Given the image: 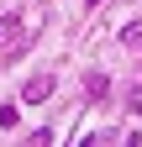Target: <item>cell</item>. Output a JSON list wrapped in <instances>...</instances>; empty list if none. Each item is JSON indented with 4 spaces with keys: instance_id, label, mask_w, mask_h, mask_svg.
<instances>
[{
    "instance_id": "6da1fadb",
    "label": "cell",
    "mask_w": 142,
    "mask_h": 147,
    "mask_svg": "<svg viewBox=\"0 0 142 147\" xmlns=\"http://www.w3.org/2000/svg\"><path fill=\"white\" fill-rule=\"evenodd\" d=\"M21 100H26V105L53 100V74H32V79H26V89H21Z\"/></svg>"
},
{
    "instance_id": "7a4b0ae2",
    "label": "cell",
    "mask_w": 142,
    "mask_h": 147,
    "mask_svg": "<svg viewBox=\"0 0 142 147\" xmlns=\"http://www.w3.org/2000/svg\"><path fill=\"white\" fill-rule=\"evenodd\" d=\"M84 100H111V79L95 68V74H84Z\"/></svg>"
},
{
    "instance_id": "3957f363",
    "label": "cell",
    "mask_w": 142,
    "mask_h": 147,
    "mask_svg": "<svg viewBox=\"0 0 142 147\" xmlns=\"http://www.w3.org/2000/svg\"><path fill=\"white\" fill-rule=\"evenodd\" d=\"M16 37H21V16L11 11V16H0V53H5V47L16 42Z\"/></svg>"
},
{
    "instance_id": "277c9868",
    "label": "cell",
    "mask_w": 142,
    "mask_h": 147,
    "mask_svg": "<svg viewBox=\"0 0 142 147\" xmlns=\"http://www.w3.org/2000/svg\"><path fill=\"white\" fill-rule=\"evenodd\" d=\"M121 47L142 53V21H126V26H121Z\"/></svg>"
},
{
    "instance_id": "5b68a950",
    "label": "cell",
    "mask_w": 142,
    "mask_h": 147,
    "mask_svg": "<svg viewBox=\"0 0 142 147\" xmlns=\"http://www.w3.org/2000/svg\"><path fill=\"white\" fill-rule=\"evenodd\" d=\"M132 110H142V89H132Z\"/></svg>"
},
{
    "instance_id": "8992f818",
    "label": "cell",
    "mask_w": 142,
    "mask_h": 147,
    "mask_svg": "<svg viewBox=\"0 0 142 147\" xmlns=\"http://www.w3.org/2000/svg\"><path fill=\"white\" fill-rule=\"evenodd\" d=\"M90 5H105V0H90Z\"/></svg>"
}]
</instances>
